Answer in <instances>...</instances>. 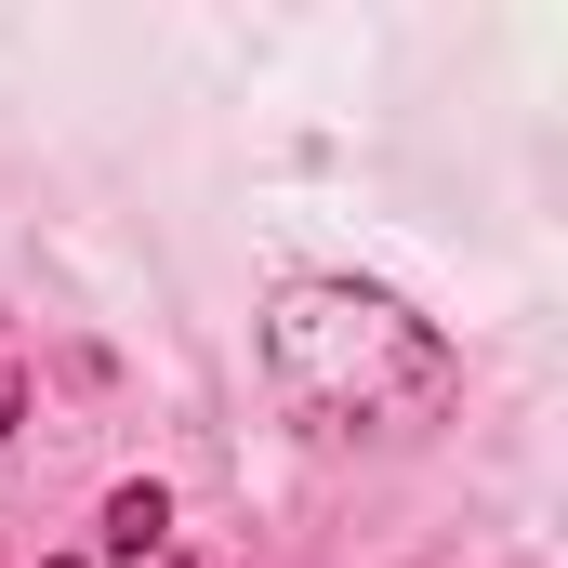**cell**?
Instances as JSON below:
<instances>
[{
  "label": "cell",
  "mask_w": 568,
  "mask_h": 568,
  "mask_svg": "<svg viewBox=\"0 0 568 568\" xmlns=\"http://www.w3.org/2000/svg\"><path fill=\"white\" fill-rule=\"evenodd\" d=\"M265 371L317 436H424L449 410V384H463L424 317L397 291H357V278H291L265 304Z\"/></svg>",
  "instance_id": "obj_1"
},
{
  "label": "cell",
  "mask_w": 568,
  "mask_h": 568,
  "mask_svg": "<svg viewBox=\"0 0 568 568\" xmlns=\"http://www.w3.org/2000/svg\"><path fill=\"white\" fill-rule=\"evenodd\" d=\"M106 556H120V568L172 556V489H159V476H133V489H106Z\"/></svg>",
  "instance_id": "obj_2"
},
{
  "label": "cell",
  "mask_w": 568,
  "mask_h": 568,
  "mask_svg": "<svg viewBox=\"0 0 568 568\" xmlns=\"http://www.w3.org/2000/svg\"><path fill=\"white\" fill-rule=\"evenodd\" d=\"M13 410H27V384H13V357H0V436H13Z\"/></svg>",
  "instance_id": "obj_3"
},
{
  "label": "cell",
  "mask_w": 568,
  "mask_h": 568,
  "mask_svg": "<svg viewBox=\"0 0 568 568\" xmlns=\"http://www.w3.org/2000/svg\"><path fill=\"white\" fill-rule=\"evenodd\" d=\"M53 568H80V556H53Z\"/></svg>",
  "instance_id": "obj_4"
}]
</instances>
